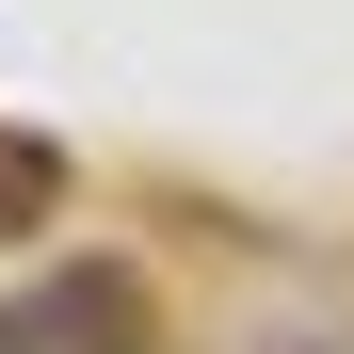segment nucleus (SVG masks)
Wrapping results in <instances>:
<instances>
[{
  "label": "nucleus",
  "instance_id": "1",
  "mask_svg": "<svg viewBox=\"0 0 354 354\" xmlns=\"http://www.w3.org/2000/svg\"><path fill=\"white\" fill-rule=\"evenodd\" d=\"M32 209H48V161H32V145H0V225H32Z\"/></svg>",
  "mask_w": 354,
  "mask_h": 354
}]
</instances>
